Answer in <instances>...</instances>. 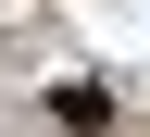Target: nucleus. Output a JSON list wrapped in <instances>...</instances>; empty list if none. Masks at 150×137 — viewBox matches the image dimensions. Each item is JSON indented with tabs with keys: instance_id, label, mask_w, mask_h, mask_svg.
<instances>
[{
	"instance_id": "f257e3e1",
	"label": "nucleus",
	"mask_w": 150,
	"mask_h": 137,
	"mask_svg": "<svg viewBox=\"0 0 150 137\" xmlns=\"http://www.w3.org/2000/svg\"><path fill=\"white\" fill-rule=\"evenodd\" d=\"M50 125H75V137H100V125H112V87H50Z\"/></svg>"
}]
</instances>
